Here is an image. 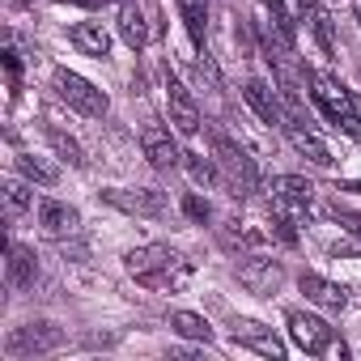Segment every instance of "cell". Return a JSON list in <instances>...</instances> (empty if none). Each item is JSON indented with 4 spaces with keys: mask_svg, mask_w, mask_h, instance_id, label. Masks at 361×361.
<instances>
[{
    "mask_svg": "<svg viewBox=\"0 0 361 361\" xmlns=\"http://www.w3.org/2000/svg\"><path fill=\"white\" fill-rule=\"evenodd\" d=\"M140 149H145V157H149V166H157V170H170V166H178V145H174V136H170V128H161V123H145L140 128Z\"/></svg>",
    "mask_w": 361,
    "mask_h": 361,
    "instance_id": "30bf717a",
    "label": "cell"
},
{
    "mask_svg": "<svg viewBox=\"0 0 361 361\" xmlns=\"http://www.w3.org/2000/svg\"><path fill=\"white\" fill-rule=\"evenodd\" d=\"M115 30H119V39H123L132 51H140V47H145L149 26H145V13H140L136 0H123V5H119V22H115Z\"/></svg>",
    "mask_w": 361,
    "mask_h": 361,
    "instance_id": "ac0fdd59",
    "label": "cell"
},
{
    "mask_svg": "<svg viewBox=\"0 0 361 361\" xmlns=\"http://www.w3.org/2000/svg\"><path fill=\"white\" fill-rule=\"evenodd\" d=\"M213 153H217V161L230 170V178H234V196H243V192H255L259 188V170H255V157H247L226 132H213Z\"/></svg>",
    "mask_w": 361,
    "mask_h": 361,
    "instance_id": "5b68a950",
    "label": "cell"
},
{
    "mask_svg": "<svg viewBox=\"0 0 361 361\" xmlns=\"http://www.w3.org/2000/svg\"><path fill=\"white\" fill-rule=\"evenodd\" d=\"M183 166H188V174H192V183H200V188H213L217 178H221V174H217V166H213L209 157H200V153H188V161H183Z\"/></svg>",
    "mask_w": 361,
    "mask_h": 361,
    "instance_id": "4316f807",
    "label": "cell"
},
{
    "mask_svg": "<svg viewBox=\"0 0 361 361\" xmlns=\"http://www.w3.org/2000/svg\"><path fill=\"white\" fill-rule=\"evenodd\" d=\"M234 340L247 344V348H255V353H264V357H272V361L285 357V344L272 336V327H264V323H255V319H238V323H234Z\"/></svg>",
    "mask_w": 361,
    "mask_h": 361,
    "instance_id": "5bb4252c",
    "label": "cell"
},
{
    "mask_svg": "<svg viewBox=\"0 0 361 361\" xmlns=\"http://www.w3.org/2000/svg\"><path fill=\"white\" fill-rule=\"evenodd\" d=\"M47 140L56 145V153H60V157H64L68 166H85V153H81V145H77V140H73L68 132H60L56 123H47Z\"/></svg>",
    "mask_w": 361,
    "mask_h": 361,
    "instance_id": "484cf974",
    "label": "cell"
},
{
    "mask_svg": "<svg viewBox=\"0 0 361 361\" xmlns=\"http://www.w3.org/2000/svg\"><path fill=\"white\" fill-rule=\"evenodd\" d=\"M353 119L361 123V94H353Z\"/></svg>",
    "mask_w": 361,
    "mask_h": 361,
    "instance_id": "d6a6232c",
    "label": "cell"
},
{
    "mask_svg": "<svg viewBox=\"0 0 361 361\" xmlns=\"http://www.w3.org/2000/svg\"><path fill=\"white\" fill-rule=\"evenodd\" d=\"M170 327H174V336H183V340L213 344V327H209V319L196 314V310H174V314H170Z\"/></svg>",
    "mask_w": 361,
    "mask_h": 361,
    "instance_id": "ffe728a7",
    "label": "cell"
},
{
    "mask_svg": "<svg viewBox=\"0 0 361 361\" xmlns=\"http://www.w3.org/2000/svg\"><path fill=\"white\" fill-rule=\"evenodd\" d=\"M357 26H361V0H357Z\"/></svg>",
    "mask_w": 361,
    "mask_h": 361,
    "instance_id": "836d02e7",
    "label": "cell"
},
{
    "mask_svg": "<svg viewBox=\"0 0 361 361\" xmlns=\"http://www.w3.org/2000/svg\"><path fill=\"white\" fill-rule=\"evenodd\" d=\"M30 200H35V192H30V178H26V174H22V178H9V183H5V209H9V217L26 213Z\"/></svg>",
    "mask_w": 361,
    "mask_h": 361,
    "instance_id": "cb8c5ba5",
    "label": "cell"
},
{
    "mask_svg": "<svg viewBox=\"0 0 361 361\" xmlns=\"http://www.w3.org/2000/svg\"><path fill=\"white\" fill-rule=\"evenodd\" d=\"M5 68H9V90L18 94V81H22V60H18V51H5Z\"/></svg>",
    "mask_w": 361,
    "mask_h": 361,
    "instance_id": "f546056e",
    "label": "cell"
},
{
    "mask_svg": "<svg viewBox=\"0 0 361 361\" xmlns=\"http://www.w3.org/2000/svg\"><path fill=\"white\" fill-rule=\"evenodd\" d=\"M243 102H247L264 123H281V128H285V102H281V94H272L268 81L251 77V81L243 85Z\"/></svg>",
    "mask_w": 361,
    "mask_h": 361,
    "instance_id": "8fae6325",
    "label": "cell"
},
{
    "mask_svg": "<svg viewBox=\"0 0 361 361\" xmlns=\"http://www.w3.org/2000/svg\"><path fill=\"white\" fill-rule=\"evenodd\" d=\"M306 26H310V35L319 39V47H323L327 56H336V30H331V13L310 5V18H306Z\"/></svg>",
    "mask_w": 361,
    "mask_h": 361,
    "instance_id": "603a6c76",
    "label": "cell"
},
{
    "mask_svg": "<svg viewBox=\"0 0 361 361\" xmlns=\"http://www.w3.org/2000/svg\"><path fill=\"white\" fill-rule=\"evenodd\" d=\"M310 196H314V188L306 183V178H298V174L272 178V204H276L281 213H302V209L310 204Z\"/></svg>",
    "mask_w": 361,
    "mask_h": 361,
    "instance_id": "4fadbf2b",
    "label": "cell"
},
{
    "mask_svg": "<svg viewBox=\"0 0 361 361\" xmlns=\"http://www.w3.org/2000/svg\"><path fill=\"white\" fill-rule=\"evenodd\" d=\"M285 132H289V140H293V149H298L302 157H310L314 166H331V149H327L314 132H306V128H298V123H285Z\"/></svg>",
    "mask_w": 361,
    "mask_h": 361,
    "instance_id": "44dd1931",
    "label": "cell"
},
{
    "mask_svg": "<svg viewBox=\"0 0 361 361\" xmlns=\"http://www.w3.org/2000/svg\"><path fill=\"white\" fill-rule=\"evenodd\" d=\"M264 5L285 22V26H302L310 18V0H264Z\"/></svg>",
    "mask_w": 361,
    "mask_h": 361,
    "instance_id": "d4e9b609",
    "label": "cell"
},
{
    "mask_svg": "<svg viewBox=\"0 0 361 361\" xmlns=\"http://www.w3.org/2000/svg\"><path fill=\"white\" fill-rule=\"evenodd\" d=\"M166 106H170V123L183 132V136H196L200 132V111H196L192 94L183 90V81H178L170 68H166Z\"/></svg>",
    "mask_w": 361,
    "mask_h": 361,
    "instance_id": "ba28073f",
    "label": "cell"
},
{
    "mask_svg": "<svg viewBox=\"0 0 361 361\" xmlns=\"http://www.w3.org/2000/svg\"><path fill=\"white\" fill-rule=\"evenodd\" d=\"M281 281H285V268H281L276 259L251 255V259H243V264H238V285H243L247 293H259V298H268V293H272Z\"/></svg>",
    "mask_w": 361,
    "mask_h": 361,
    "instance_id": "9c48e42d",
    "label": "cell"
},
{
    "mask_svg": "<svg viewBox=\"0 0 361 361\" xmlns=\"http://www.w3.org/2000/svg\"><path fill=\"white\" fill-rule=\"evenodd\" d=\"M73 5H81V9H102V5H115V0H73Z\"/></svg>",
    "mask_w": 361,
    "mask_h": 361,
    "instance_id": "4dcf8cb0",
    "label": "cell"
},
{
    "mask_svg": "<svg viewBox=\"0 0 361 361\" xmlns=\"http://www.w3.org/2000/svg\"><path fill=\"white\" fill-rule=\"evenodd\" d=\"M298 285H302L306 302H314V306H323V310H344V306H348V289L336 285V281H327V276H319V272H302Z\"/></svg>",
    "mask_w": 361,
    "mask_h": 361,
    "instance_id": "7c38bea8",
    "label": "cell"
},
{
    "mask_svg": "<svg viewBox=\"0 0 361 361\" xmlns=\"http://www.w3.org/2000/svg\"><path fill=\"white\" fill-rule=\"evenodd\" d=\"M56 94H60L73 111H81V115H90V119H102V115L111 111V98H106L94 81H85L81 73H68V68H56Z\"/></svg>",
    "mask_w": 361,
    "mask_h": 361,
    "instance_id": "3957f363",
    "label": "cell"
},
{
    "mask_svg": "<svg viewBox=\"0 0 361 361\" xmlns=\"http://www.w3.org/2000/svg\"><path fill=\"white\" fill-rule=\"evenodd\" d=\"M18 170L30 178V183H43V188H56V183H60V170H56L51 161L35 157V153H22V157H18Z\"/></svg>",
    "mask_w": 361,
    "mask_h": 361,
    "instance_id": "7402d4cb",
    "label": "cell"
},
{
    "mask_svg": "<svg viewBox=\"0 0 361 361\" xmlns=\"http://www.w3.org/2000/svg\"><path fill=\"white\" fill-rule=\"evenodd\" d=\"M196 73H200V81L209 85V90H221V73H217V64H213V56L200 47V60H196Z\"/></svg>",
    "mask_w": 361,
    "mask_h": 361,
    "instance_id": "83f0119b",
    "label": "cell"
},
{
    "mask_svg": "<svg viewBox=\"0 0 361 361\" xmlns=\"http://www.w3.org/2000/svg\"><path fill=\"white\" fill-rule=\"evenodd\" d=\"M73 47L81 51V56H94V60H106L111 56V35L102 30V22H81V26H73Z\"/></svg>",
    "mask_w": 361,
    "mask_h": 361,
    "instance_id": "e0dca14e",
    "label": "cell"
},
{
    "mask_svg": "<svg viewBox=\"0 0 361 361\" xmlns=\"http://www.w3.org/2000/svg\"><path fill=\"white\" fill-rule=\"evenodd\" d=\"M289 336H293V344H298L302 353H310V357L327 353L331 340H336V331H331L319 314H306V310H289Z\"/></svg>",
    "mask_w": 361,
    "mask_h": 361,
    "instance_id": "52a82bcc",
    "label": "cell"
},
{
    "mask_svg": "<svg viewBox=\"0 0 361 361\" xmlns=\"http://www.w3.org/2000/svg\"><path fill=\"white\" fill-rule=\"evenodd\" d=\"M123 268H128L140 285H149V289H183V285L192 281V264H188L183 255H174L170 247H161V243L128 251V255H123Z\"/></svg>",
    "mask_w": 361,
    "mask_h": 361,
    "instance_id": "6da1fadb",
    "label": "cell"
},
{
    "mask_svg": "<svg viewBox=\"0 0 361 361\" xmlns=\"http://www.w3.org/2000/svg\"><path fill=\"white\" fill-rule=\"evenodd\" d=\"M102 200L119 213H132V217H161L166 213V196L153 188H102Z\"/></svg>",
    "mask_w": 361,
    "mask_h": 361,
    "instance_id": "8992f818",
    "label": "cell"
},
{
    "mask_svg": "<svg viewBox=\"0 0 361 361\" xmlns=\"http://www.w3.org/2000/svg\"><path fill=\"white\" fill-rule=\"evenodd\" d=\"M344 226H348L353 234H361V217H344Z\"/></svg>",
    "mask_w": 361,
    "mask_h": 361,
    "instance_id": "1f68e13d",
    "label": "cell"
},
{
    "mask_svg": "<svg viewBox=\"0 0 361 361\" xmlns=\"http://www.w3.org/2000/svg\"><path fill=\"white\" fill-rule=\"evenodd\" d=\"M310 98H314V106H319L336 128L361 136V128H357V119H353V94H348L336 77H327V73H310Z\"/></svg>",
    "mask_w": 361,
    "mask_h": 361,
    "instance_id": "7a4b0ae2",
    "label": "cell"
},
{
    "mask_svg": "<svg viewBox=\"0 0 361 361\" xmlns=\"http://www.w3.org/2000/svg\"><path fill=\"white\" fill-rule=\"evenodd\" d=\"M60 344H64V331H60L56 323H47V319L22 323V327H13V331L5 336V353H9V357H39V353L60 348Z\"/></svg>",
    "mask_w": 361,
    "mask_h": 361,
    "instance_id": "277c9868",
    "label": "cell"
},
{
    "mask_svg": "<svg viewBox=\"0 0 361 361\" xmlns=\"http://www.w3.org/2000/svg\"><path fill=\"white\" fill-rule=\"evenodd\" d=\"M39 276V255L22 243H9V259H5V281L9 289H30Z\"/></svg>",
    "mask_w": 361,
    "mask_h": 361,
    "instance_id": "9a60e30c",
    "label": "cell"
},
{
    "mask_svg": "<svg viewBox=\"0 0 361 361\" xmlns=\"http://www.w3.org/2000/svg\"><path fill=\"white\" fill-rule=\"evenodd\" d=\"M174 5H178V18H183L192 43L204 47V35H209V0H174Z\"/></svg>",
    "mask_w": 361,
    "mask_h": 361,
    "instance_id": "d6986e66",
    "label": "cell"
},
{
    "mask_svg": "<svg viewBox=\"0 0 361 361\" xmlns=\"http://www.w3.org/2000/svg\"><path fill=\"white\" fill-rule=\"evenodd\" d=\"M183 213H188L192 221H200V226H204V221L213 217V204H209V200H200V196H183Z\"/></svg>",
    "mask_w": 361,
    "mask_h": 361,
    "instance_id": "f1b7e54d",
    "label": "cell"
},
{
    "mask_svg": "<svg viewBox=\"0 0 361 361\" xmlns=\"http://www.w3.org/2000/svg\"><path fill=\"white\" fill-rule=\"evenodd\" d=\"M39 226H43L51 238H64V234H73V230L81 226V213H77L73 204H64V200H43V204H39Z\"/></svg>",
    "mask_w": 361,
    "mask_h": 361,
    "instance_id": "2e32d148",
    "label": "cell"
}]
</instances>
